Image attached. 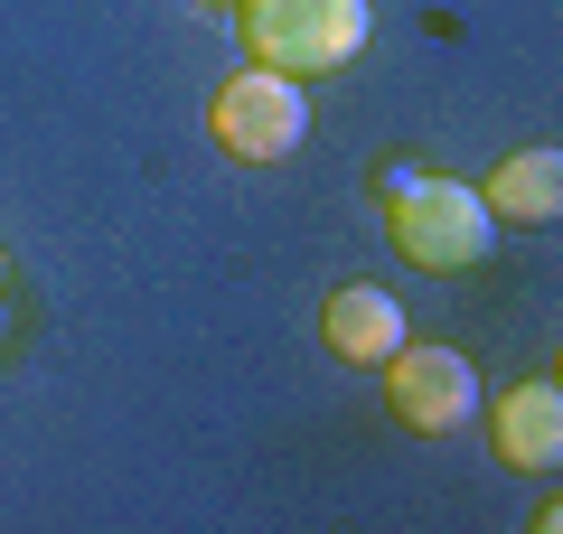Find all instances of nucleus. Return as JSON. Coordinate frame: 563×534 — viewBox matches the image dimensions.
<instances>
[{
  "instance_id": "obj_6",
  "label": "nucleus",
  "mask_w": 563,
  "mask_h": 534,
  "mask_svg": "<svg viewBox=\"0 0 563 534\" xmlns=\"http://www.w3.org/2000/svg\"><path fill=\"white\" fill-rule=\"evenodd\" d=\"M320 337L347 366H385V356L404 347V300L376 291V281H339V291L320 300Z\"/></svg>"
},
{
  "instance_id": "obj_8",
  "label": "nucleus",
  "mask_w": 563,
  "mask_h": 534,
  "mask_svg": "<svg viewBox=\"0 0 563 534\" xmlns=\"http://www.w3.org/2000/svg\"><path fill=\"white\" fill-rule=\"evenodd\" d=\"M207 10H235V0H207Z\"/></svg>"
},
{
  "instance_id": "obj_2",
  "label": "nucleus",
  "mask_w": 563,
  "mask_h": 534,
  "mask_svg": "<svg viewBox=\"0 0 563 534\" xmlns=\"http://www.w3.org/2000/svg\"><path fill=\"white\" fill-rule=\"evenodd\" d=\"M235 29H244V57L273 66V76H339L357 66L376 10L366 0H235Z\"/></svg>"
},
{
  "instance_id": "obj_3",
  "label": "nucleus",
  "mask_w": 563,
  "mask_h": 534,
  "mask_svg": "<svg viewBox=\"0 0 563 534\" xmlns=\"http://www.w3.org/2000/svg\"><path fill=\"white\" fill-rule=\"evenodd\" d=\"M207 132H217V151L244 159V169H273V159H291V151H301V132H310L301 76H273V66L244 57L235 76L207 94Z\"/></svg>"
},
{
  "instance_id": "obj_4",
  "label": "nucleus",
  "mask_w": 563,
  "mask_h": 534,
  "mask_svg": "<svg viewBox=\"0 0 563 534\" xmlns=\"http://www.w3.org/2000/svg\"><path fill=\"white\" fill-rule=\"evenodd\" d=\"M385 413H395V432H422V441L461 432V422L479 413L470 356L461 347H413V337H404V347L385 356Z\"/></svg>"
},
{
  "instance_id": "obj_7",
  "label": "nucleus",
  "mask_w": 563,
  "mask_h": 534,
  "mask_svg": "<svg viewBox=\"0 0 563 534\" xmlns=\"http://www.w3.org/2000/svg\"><path fill=\"white\" fill-rule=\"evenodd\" d=\"M479 207L498 225H554L563 216V151L544 141V151H507L498 169L479 178Z\"/></svg>"
},
{
  "instance_id": "obj_5",
  "label": "nucleus",
  "mask_w": 563,
  "mask_h": 534,
  "mask_svg": "<svg viewBox=\"0 0 563 534\" xmlns=\"http://www.w3.org/2000/svg\"><path fill=\"white\" fill-rule=\"evenodd\" d=\"M488 441H498V459H507V469L554 478V469H563V385H554V376L507 385V394L488 403Z\"/></svg>"
},
{
  "instance_id": "obj_1",
  "label": "nucleus",
  "mask_w": 563,
  "mask_h": 534,
  "mask_svg": "<svg viewBox=\"0 0 563 534\" xmlns=\"http://www.w3.org/2000/svg\"><path fill=\"white\" fill-rule=\"evenodd\" d=\"M385 235H395V254L422 263V272H470V263H488V244H498V216L479 207L470 178L395 169L385 178Z\"/></svg>"
}]
</instances>
